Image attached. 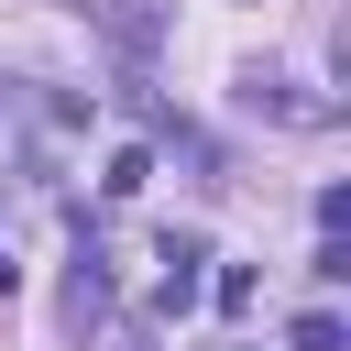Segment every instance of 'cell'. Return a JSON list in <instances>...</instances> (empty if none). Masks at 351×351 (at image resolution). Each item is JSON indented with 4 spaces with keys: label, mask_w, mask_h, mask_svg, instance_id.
Instances as JSON below:
<instances>
[{
    "label": "cell",
    "mask_w": 351,
    "mask_h": 351,
    "mask_svg": "<svg viewBox=\"0 0 351 351\" xmlns=\"http://www.w3.org/2000/svg\"><path fill=\"white\" fill-rule=\"evenodd\" d=\"M296 351H340V318H296Z\"/></svg>",
    "instance_id": "cell-2"
},
{
    "label": "cell",
    "mask_w": 351,
    "mask_h": 351,
    "mask_svg": "<svg viewBox=\"0 0 351 351\" xmlns=\"http://www.w3.org/2000/svg\"><path fill=\"white\" fill-rule=\"evenodd\" d=\"M241 110H263V121H318V99H296V77H274V66L241 77Z\"/></svg>",
    "instance_id": "cell-1"
}]
</instances>
